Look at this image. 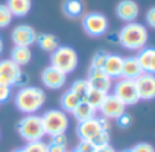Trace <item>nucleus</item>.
Returning <instances> with one entry per match:
<instances>
[{
	"label": "nucleus",
	"mask_w": 155,
	"mask_h": 152,
	"mask_svg": "<svg viewBox=\"0 0 155 152\" xmlns=\"http://www.w3.org/2000/svg\"><path fill=\"white\" fill-rule=\"evenodd\" d=\"M45 92L38 86H24L14 97L15 107L26 115H33L41 110L45 103Z\"/></svg>",
	"instance_id": "obj_1"
},
{
	"label": "nucleus",
	"mask_w": 155,
	"mask_h": 152,
	"mask_svg": "<svg viewBox=\"0 0 155 152\" xmlns=\"http://www.w3.org/2000/svg\"><path fill=\"white\" fill-rule=\"evenodd\" d=\"M120 44L129 51H141L147 44L148 32L144 25L139 22H129L118 33Z\"/></svg>",
	"instance_id": "obj_2"
},
{
	"label": "nucleus",
	"mask_w": 155,
	"mask_h": 152,
	"mask_svg": "<svg viewBox=\"0 0 155 152\" xmlns=\"http://www.w3.org/2000/svg\"><path fill=\"white\" fill-rule=\"evenodd\" d=\"M77 64H78V55L71 47L61 45L58 50L51 53V66L66 76L76 70Z\"/></svg>",
	"instance_id": "obj_3"
},
{
	"label": "nucleus",
	"mask_w": 155,
	"mask_h": 152,
	"mask_svg": "<svg viewBox=\"0 0 155 152\" xmlns=\"http://www.w3.org/2000/svg\"><path fill=\"white\" fill-rule=\"evenodd\" d=\"M17 130L19 136L24 138L25 141L30 143V141H40L45 136L44 132V126L41 117L33 114V115H26L18 122Z\"/></svg>",
	"instance_id": "obj_4"
},
{
	"label": "nucleus",
	"mask_w": 155,
	"mask_h": 152,
	"mask_svg": "<svg viewBox=\"0 0 155 152\" xmlns=\"http://www.w3.org/2000/svg\"><path fill=\"white\" fill-rule=\"evenodd\" d=\"M41 121H43V126H44V132L48 136H56V134H62L66 133L69 128V118L68 114L62 110H47L41 115Z\"/></svg>",
	"instance_id": "obj_5"
},
{
	"label": "nucleus",
	"mask_w": 155,
	"mask_h": 152,
	"mask_svg": "<svg viewBox=\"0 0 155 152\" xmlns=\"http://www.w3.org/2000/svg\"><path fill=\"white\" fill-rule=\"evenodd\" d=\"M82 29L92 37L103 36L108 29V19L100 12H88L82 17Z\"/></svg>",
	"instance_id": "obj_6"
},
{
	"label": "nucleus",
	"mask_w": 155,
	"mask_h": 152,
	"mask_svg": "<svg viewBox=\"0 0 155 152\" xmlns=\"http://www.w3.org/2000/svg\"><path fill=\"white\" fill-rule=\"evenodd\" d=\"M113 95L115 97H118L125 105H133L136 103H139V100H140L137 89H136V84L133 79L121 78L114 85Z\"/></svg>",
	"instance_id": "obj_7"
},
{
	"label": "nucleus",
	"mask_w": 155,
	"mask_h": 152,
	"mask_svg": "<svg viewBox=\"0 0 155 152\" xmlns=\"http://www.w3.org/2000/svg\"><path fill=\"white\" fill-rule=\"evenodd\" d=\"M125 108H126V105L118 97H115L113 93H108L106 96L104 102L102 103V105L97 110L100 111L102 117L111 121V119H118L125 112Z\"/></svg>",
	"instance_id": "obj_8"
},
{
	"label": "nucleus",
	"mask_w": 155,
	"mask_h": 152,
	"mask_svg": "<svg viewBox=\"0 0 155 152\" xmlns=\"http://www.w3.org/2000/svg\"><path fill=\"white\" fill-rule=\"evenodd\" d=\"M11 38L15 47H30L36 43L37 33L30 25H18L12 29Z\"/></svg>",
	"instance_id": "obj_9"
},
{
	"label": "nucleus",
	"mask_w": 155,
	"mask_h": 152,
	"mask_svg": "<svg viewBox=\"0 0 155 152\" xmlns=\"http://www.w3.org/2000/svg\"><path fill=\"white\" fill-rule=\"evenodd\" d=\"M21 74H22V69L11 59L0 60V84L2 85H7V86L15 85Z\"/></svg>",
	"instance_id": "obj_10"
},
{
	"label": "nucleus",
	"mask_w": 155,
	"mask_h": 152,
	"mask_svg": "<svg viewBox=\"0 0 155 152\" xmlns=\"http://www.w3.org/2000/svg\"><path fill=\"white\" fill-rule=\"evenodd\" d=\"M136 89L140 100L155 99V76L150 73H143L139 78L135 79Z\"/></svg>",
	"instance_id": "obj_11"
},
{
	"label": "nucleus",
	"mask_w": 155,
	"mask_h": 152,
	"mask_svg": "<svg viewBox=\"0 0 155 152\" xmlns=\"http://www.w3.org/2000/svg\"><path fill=\"white\" fill-rule=\"evenodd\" d=\"M88 82H89V88L100 91L103 93H108L111 89V78L107 77V74L104 73L103 69L89 67Z\"/></svg>",
	"instance_id": "obj_12"
},
{
	"label": "nucleus",
	"mask_w": 155,
	"mask_h": 152,
	"mask_svg": "<svg viewBox=\"0 0 155 152\" xmlns=\"http://www.w3.org/2000/svg\"><path fill=\"white\" fill-rule=\"evenodd\" d=\"M68 76L56 70L52 66H48L41 71V82L50 89H61L66 84Z\"/></svg>",
	"instance_id": "obj_13"
},
{
	"label": "nucleus",
	"mask_w": 155,
	"mask_h": 152,
	"mask_svg": "<svg viewBox=\"0 0 155 152\" xmlns=\"http://www.w3.org/2000/svg\"><path fill=\"white\" fill-rule=\"evenodd\" d=\"M115 14L126 24L135 22L136 18L139 17V4L135 0H121L115 7Z\"/></svg>",
	"instance_id": "obj_14"
},
{
	"label": "nucleus",
	"mask_w": 155,
	"mask_h": 152,
	"mask_svg": "<svg viewBox=\"0 0 155 152\" xmlns=\"http://www.w3.org/2000/svg\"><path fill=\"white\" fill-rule=\"evenodd\" d=\"M100 132H102V128L97 118L84 121L77 125V136L80 137V140H92Z\"/></svg>",
	"instance_id": "obj_15"
},
{
	"label": "nucleus",
	"mask_w": 155,
	"mask_h": 152,
	"mask_svg": "<svg viewBox=\"0 0 155 152\" xmlns=\"http://www.w3.org/2000/svg\"><path fill=\"white\" fill-rule=\"evenodd\" d=\"M122 66H124V58L115 53H107L103 70L110 78H121L122 76Z\"/></svg>",
	"instance_id": "obj_16"
},
{
	"label": "nucleus",
	"mask_w": 155,
	"mask_h": 152,
	"mask_svg": "<svg viewBox=\"0 0 155 152\" xmlns=\"http://www.w3.org/2000/svg\"><path fill=\"white\" fill-rule=\"evenodd\" d=\"M143 69L139 64V60L136 56H129V58H124V66H122V78L126 79H133L135 81L136 78L143 74Z\"/></svg>",
	"instance_id": "obj_17"
},
{
	"label": "nucleus",
	"mask_w": 155,
	"mask_h": 152,
	"mask_svg": "<svg viewBox=\"0 0 155 152\" xmlns=\"http://www.w3.org/2000/svg\"><path fill=\"white\" fill-rule=\"evenodd\" d=\"M136 58L144 73L155 76V48H143Z\"/></svg>",
	"instance_id": "obj_18"
},
{
	"label": "nucleus",
	"mask_w": 155,
	"mask_h": 152,
	"mask_svg": "<svg viewBox=\"0 0 155 152\" xmlns=\"http://www.w3.org/2000/svg\"><path fill=\"white\" fill-rule=\"evenodd\" d=\"M6 6L12 17H25L32 10V0H7Z\"/></svg>",
	"instance_id": "obj_19"
},
{
	"label": "nucleus",
	"mask_w": 155,
	"mask_h": 152,
	"mask_svg": "<svg viewBox=\"0 0 155 152\" xmlns=\"http://www.w3.org/2000/svg\"><path fill=\"white\" fill-rule=\"evenodd\" d=\"M82 102V99L76 95L74 92H71L70 89L66 91L61 97V107H62V111L64 112H71L73 114L74 110L78 107V104Z\"/></svg>",
	"instance_id": "obj_20"
},
{
	"label": "nucleus",
	"mask_w": 155,
	"mask_h": 152,
	"mask_svg": "<svg viewBox=\"0 0 155 152\" xmlns=\"http://www.w3.org/2000/svg\"><path fill=\"white\" fill-rule=\"evenodd\" d=\"M11 59L19 67L26 66L32 60V51L29 47H14L11 51Z\"/></svg>",
	"instance_id": "obj_21"
},
{
	"label": "nucleus",
	"mask_w": 155,
	"mask_h": 152,
	"mask_svg": "<svg viewBox=\"0 0 155 152\" xmlns=\"http://www.w3.org/2000/svg\"><path fill=\"white\" fill-rule=\"evenodd\" d=\"M36 43L37 45L45 52L52 53L54 51L58 50L59 43L56 40V37L51 33H41V34H37V38H36Z\"/></svg>",
	"instance_id": "obj_22"
},
{
	"label": "nucleus",
	"mask_w": 155,
	"mask_h": 152,
	"mask_svg": "<svg viewBox=\"0 0 155 152\" xmlns=\"http://www.w3.org/2000/svg\"><path fill=\"white\" fill-rule=\"evenodd\" d=\"M96 108H94L91 104H88L87 102L82 100L81 103L78 104V107L74 110L73 115L74 118L77 119V122H84V121H88V119H92V118H96Z\"/></svg>",
	"instance_id": "obj_23"
},
{
	"label": "nucleus",
	"mask_w": 155,
	"mask_h": 152,
	"mask_svg": "<svg viewBox=\"0 0 155 152\" xmlns=\"http://www.w3.org/2000/svg\"><path fill=\"white\" fill-rule=\"evenodd\" d=\"M63 11L69 18H78L84 12V3L81 0H66L63 3Z\"/></svg>",
	"instance_id": "obj_24"
},
{
	"label": "nucleus",
	"mask_w": 155,
	"mask_h": 152,
	"mask_svg": "<svg viewBox=\"0 0 155 152\" xmlns=\"http://www.w3.org/2000/svg\"><path fill=\"white\" fill-rule=\"evenodd\" d=\"M108 93H103V92L100 91H96V89H92L89 88V91L87 92V95L84 96V102H87L88 104H91L94 108H99L100 105H102V103L104 102L106 96H107Z\"/></svg>",
	"instance_id": "obj_25"
},
{
	"label": "nucleus",
	"mask_w": 155,
	"mask_h": 152,
	"mask_svg": "<svg viewBox=\"0 0 155 152\" xmlns=\"http://www.w3.org/2000/svg\"><path fill=\"white\" fill-rule=\"evenodd\" d=\"M70 91L74 92L76 95H78L81 99H84L87 92L89 91V82H88V79H76V81L71 84Z\"/></svg>",
	"instance_id": "obj_26"
},
{
	"label": "nucleus",
	"mask_w": 155,
	"mask_h": 152,
	"mask_svg": "<svg viewBox=\"0 0 155 152\" xmlns=\"http://www.w3.org/2000/svg\"><path fill=\"white\" fill-rule=\"evenodd\" d=\"M24 149L25 152H48V144H45L43 140L30 141V143H26Z\"/></svg>",
	"instance_id": "obj_27"
},
{
	"label": "nucleus",
	"mask_w": 155,
	"mask_h": 152,
	"mask_svg": "<svg viewBox=\"0 0 155 152\" xmlns=\"http://www.w3.org/2000/svg\"><path fill=\"white\" fill-rule=\"evenodd\" d=\"M12 21V14L6 4H0V29L7 27Z\"/></svg>",
	"instance_id": "obj_28"
},
{
	"label": "nucleus",
	"mask_w": 155,
	"mask_h": 152,
	"mask_svg": "<svg viewBox=\"0 0 155 152\" xmlns=\"http://www.w3.org/2000/svg\"><path fill=\"white\" fill-rule=\"evenodd\" d=\"M91 141L94 143V145L96 147V148L108 145V144H110V133H108V130H102V132L97 133Z\"/></svg>",
	"instance_id": "obj_29"
},
{
	"label": "nucleus",
	"mask_w": 155,
	"mask_h": 152,
	"mask_svg": "<svg viewBox=\"0 0 155 152\" xmlns=\"http://www.w3.org/2000/svg\"><path fill=\"white\" fill-rule=\"evenodd\" d=\"M106 58H107V53H106V52H96L94 56H92L91 67L103 69V66H104V62H106Z\"/></svg>",
	"instance_id": "obj_30"
},
{
	"label": "nucleus",
	"mask_w": 155,
	"mask_h": 152,
	"mask_svg": "<svg viewBox=\"0 0 155 152\" xmlns=\"http://www.w3.org/2000/svg\"><path fill=\"white\" fill-rule=\"evenodd\" d=\"M76 149L78 152H95L96 151V147L94 145V143L91 140H80Z\"/></svg>",
	"instance_id": "obj_31"
},
{
	"label": "nucleus",
	"mask_w": 155,
	"mask_h": 152,
	"mask_svg": "<svg viewBox=\"0 0 155 152\" xmlns=\"http://www.w3.org/2000/svg\"><path fill=\"white\" fill-rule=\"evenodd\" d=\"M130 151L132 152H155V148L150 143H139Z\"/></svg>",
	"instance_id": "obj_32"
},
{
	"label": "nucleus",
	"mask_w": 155,
	"mask_h": 152,
	"mask_svg": "<svg viewBox=\"0 0 155 152\" xmlns=\"http://www.w3.org/2000/svg\"><path fill=\"white\" fill-rule=\"evenodd\" d=\"M11 97V86L0 84V103H6Z\"/></svg>",
	"instance_id": "obj_33"
},
{
	"label": "nucleus",
	"mask_w": 155,
	"mask_h": 152,
	"mask_svg": "<svg viewBox=\"0 0 155 152\" xmlns=\"http://www.w3.org/2000/svg\"><path fill=\"white\" fill-rule=\"evenodd\" d=\"M66 143H68L66 133L52 136V137H51V141H50V144H55V145H66Z\"/></svg>",
	"instance_id": "obj_34"
},
{
	"label": "nucleus",
	"mask_w": 155,
	"mask_h": 152,
	"mask_svg": "<svg viewBox=\"0 0 155 152\" xmlns=\"http://www.w3.org/2000/svg\"><path fill=\"white\" fill-rule=\"evenodd\" d=\"M117 122H118V125H120L121 128H128V126L130 125V122H132V117L128 114V112H124V114L117 119Z\"/></svg>",
	"instance_id": "obj_35"
},
{
	"label": "nucleus",
	"mask_w": 155,
	"mask_h": 152,
	"mask_svg": "<svg viewBox=\"0 0 155 152\" xmlns=\"http://www.w3.org/2000/svg\"><path fill=\"white\" fill-rule=\"evenodd\" d=\"M146 21H147V24H148L150 26L155 29V7H151V8L147 11Z\"/></svg>",
	"instance_id": "obj_36"
},
{
	"label": "nucleus",
	"mask_w": 155,
	"mask_h": 152,
	"mask_svg": "<svg viewBox=\"0 0 155 152\" xmlns=\"http://www.w3.org/2000/svg\"><path fill=\"white\" fill-rule=\"evenodd\" d=\"M48 152H68V148H66V145L48 144Z\"/></svg>",
	"instance_id": "obj_37"
},
{
	"label": "nucleus",
	"mask_w": 155,
	"mask_h": 152,
	"mask_svg": "<svg viewBox=\"0 0 155 152\" xmlns=\"http://www.w3.org/2000/svg\"><path fill=\"white\" fill-rule=\"evenodd\" d=\"M97 121H99V123H100V128H102V130H108V129H110V126H111V122H110V119H107V118H104V117L97 118Z\"/></svg>",
	"instance_id": "obj_38"
},
{
	"label": "nucleus",
	"mask_w": 155,
	"mask_h": 152,
	"mask_svg": "<svg viewBox=\"0 0 155 152\" xmlns=\"http://www.w3.org/2000/svg\"><path fill=\"white\" fill-rule=\"evenodd\" d=\"M28 81H29V78H28V74L22 73V74H21V77L18 78V81H17V84H15V85H19V86H22V88H24V86H28V85H26Z\"/></svg>",
	"instance_id": "obj_39"
},
{
	"label": "nucleus",
	"mask_w": 155,
	"mask_h": 152,
	"mask_svg": "<svg viewBox=\"0 0 155 152\" xmlns=\"http://www.w3.org/2000/svg\"><path fill=\"white\" fill-rule=\"evenodd\" d=\"M95 152H115V149L113 148L110 144L108 145H104V147H100V148H96Z\"/></svg>",
	"instance_id": "obj_40"
},
{
	"label": "nucleus",
	"mask_w": 155,
	"mask_h": 152,
	"mask_svg": "<svg viewBox=\"0 0 155 152\" xmlns=\"http://www.w3.org/2000/svg\"><path fill=\"white\" fill-rule=\"evenodd\" d=\"M2 51H3V40L0 38V53H2Z\"/></svg>",
	"instance_id": "obj_41"
},
{
	"label": "nucleus",
	"mask_w": 155,
	"mask_h": 152,
	"mask_svg": "<svg viewBox=\"0 0 155 152\" xmlns=\"http://www.w3.org/2000/svg\"><path fill=\"white\" fill-rule=\"evenodd\" d=\"M14 152H25V149L24 148H18V149H15Z\"/></svg>",
	"instance_id": "obj_42"
},
{
	"label": "nucleus",
	"mask_w": 155,
	"mask_h": 152,
	"mask_svg": "<svg viewBox=\"0 0 155 152\" xmlns=\"http://www.w3.org/2000/svg\"><path fill=\"white\" fill-rule=\"evenodd\" d=\"M121 152H132L130 149H125V151H121Z\"/></svg>",
	"instance_id": "obj_43"
},
{
	"label": "nucleus",
	"mask_w": 155,
	"mask_h": 152,
	"mask_svg": "<svg viewBox=\"0 0 155 152\" xmlns=\"http://www.w3.org/2000/svg\"><path fill=\"white\" fill-rule=\"evenodd\" d=\"M70 152H78V151H77V149H74V151H70Z\"/></svg>",
	"instance_id": "obj_44"
}]
</instances>
